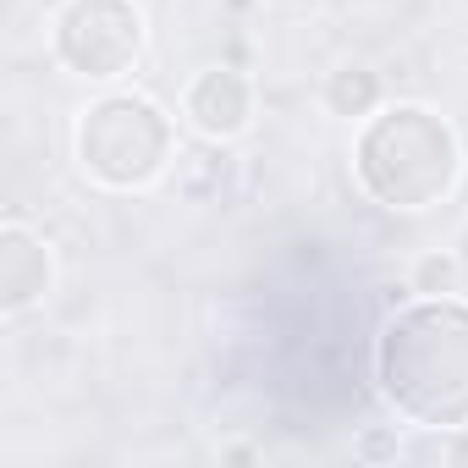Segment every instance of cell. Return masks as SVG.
I'll list each match as a JSON object with an SVG mask.
<instances>
[{"label":"cell","mask_w":468,"mask_h":468,"mask_svg":"<svg viewBox=\"0 0 468 468\" xmlns=\"http://www.w3.org/2000/svg\"><path fill=\"white\" fill-rule=\"evenodd\" d=\"M380 397L424 430H468V303L452 292L397 309L375 342Z\"/></svg>","instance_id":"6da1fadb"},{"label":"cell","mask_w":468,"mask_h":468,"mask_svg":"<svg viewBox=\"0 0 468 468\" xmlns=\"http://www.w3.org/2000/svg\"><path fill=\"white\" fill-rule=\"evenodd\" d=\"M358 187L386 209H430L452 193L463 171L457 133L424 105H391L369 116L353 149Z\"/></svg>","instance_id":"7a4b0ae2"},{"label":"cell","mask_w":468,"mask_h":468,"mask_svg":"<svg viewBox=\"0 0 468 468\" xmlns=\"http://www.w3.org/2000/svg\"><path fill=\"white\" fill-rule=\"evenodd\" d=\"M78 165L116 193L149 187L171 165V122L144 94H105L78 122Z\"/></svg>","instance_id":"3957f363"},{"label":"cell","mask_w":468,"mask_h":468,"mask_svg":"<svg viewBox=\"0 0 468 468\" xmlns=\"http://www.w3.org/2000/svg\"><path fill=\"white\" fill-rule=\"evenodd\" d=\"M144 50V12L133 0H67L56 17V61L89 83L133 72Z\"/></svg>","instance_id":"277c9868"},{"label":"cell","mask_w":468,"mask_h":468,"mask_svg":"<svg viewBox=\"0 0 468 468\" xmlns=\"http://www.w3.org/2000/svg\"><path fill=\"white\" fill-rule=\"evenodd\" d=\"M182 111H187V122H193L204 138L226 144V138L249 133V122H254V83H249L238 67H209V72H198V78L187 83Z\"/></svg>","instance_id":"5b68a950"},{"label":"cell","mask_w":468,"mask_h":468,"mask_svg":"<svg viewBox=\"0 0 468 468\" xmlns=\"http://www.w3.org/2000/svg\"><path fill=\"white\" fill-rule=\"evenodd\" d=\"M50 276H56V265H50L45 238H34L28 226L12 220L6 231H0V314L34 309L50 292Z\"/></svg>","instance_id":"8992f818"},{"label":"cell","mask_w":468,"mask_h":468,"mask_svg":"<svg viewBox=\"0 0 468 468\" xmlns=\"http://www.w3.org/2000/svg\"><path fill=\"white\" fill-rule=\"evenodd\" d=\"M325 111L331 116H375L380 111V78L369 67H336L325 78Z\"/></svg>","instance_id":"52a82bcc"},{"label":"cell","mask_w":468,"mask_h":468,"mask_svg":"<svg viewBox=\"0 0 468 468\" xmlns=\"http://www.w3.org/2000/svg\"><path fill=\"white\" fill-rule=\"evenodd\" d=\"M413 292H424V298L457 292V260H452V254H424V260L413 265Z\"/></svg>","instance_id":"ba28073f"},{"label":"cell","mask_w":468,"mask_h":468,"mask_svg":"<svg viewBox=\"0 0 468 468\" xmlns=\"http://www.w3.org/2000/svg\"><path fill=\"white\" fill-rule=\"evenodd\" d=\"M358 457H369V463L397 457V435H386V430H364V435H358Z\"/></svg>","instance_id":"9c48e42d"}]
</instances>
